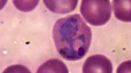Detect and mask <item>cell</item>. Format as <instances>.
Returning a JSON list of instances; mask_svg holds the SVG:
<instances>
[{"instance_id": "cell-1", "label": "cell", "mask_w": 131, "mask_h": 73, "mask_svg": "<svg viewBox=\"0 0 131 73\" xmlns=\"http://www.w3.org/2000/svg\"><path fill=\"white\" fill-rule=\"evenodd\" d=\"M52 36L56 49L64 59H81L89 50L92 34L90 28L79 14L58 19L53 27Z\"/></svg>"}, {"instance_id": "cell-2", "label": "cell", "mask_w": 131, "mask_h": 73, "mask_svg": "<svg viewBox=\"0 0 131 73\" xmlns=\"http://www.w3.org/2000/svg\"><path fill=\"white\" fill-rule=\"evenodd\" d=\"M80 12L88 23L96 26L103 25L111 19V3L109 0H83Z\"/></svg>"}, {"instance_id": "cell-3", "label": "cell", "mask_w": 131, "mask_h": 73, "mask_svg": "<svg viewBox=\"0 0 131 73\" xmlns=\"http://www.w3.org/2000/svg\"><path fill=\"white\" fill-rule=\"evenodd\" d=\"M112 71V64L111 61L102 55L89 56L83 65L84 73H111Z\"/></svg>"}, {"instance_id": "cell-4", "label": "cell", "mask_w": 131, "mask_h": 73, "mask_svg": "<svg viewBox=\"0 0 131 73\" xmlns=\"http://www.w3.org/2000/svg\"><path fill=\"white\" fill-rule=\"evenodd\" d=\"M45 6L52 12L65 14L75 10L78 1H44Z\"/></svg>"}, {"instance_id": "cell-5", "label": "cell", "mask_w": 131, "mask_h": 73, "mask_svg": "<svg viewBox=\"0 0 131 73\" xmlns=\"http://www.w3.org/2000/svg\"><path fill=\"white\" fill-rule=\"evenodd\" d=\"M115 17L124 22L131 21V1L114 0L113 1Z\"/></svg>"}, {"instance_id": "cell-6", "label": "cell", "mask_w": 131, "mask_h": 73, "mask_svg": "<svg viewBox=\"0 0 131 73\" xmlns=\"http://www.w3.org/2000/svg\"><path fill=\"white\" fill-rule=\"evenodd\" d=\"M67 67L62 61L57 59H52L44 63L39 67L37 73H68Z\"/></svg>"}, {"instance_id": "cell-7", "label": "cell", "mask_w": 131, "mask_h": 73, "mask_svg": "<svg viewBox=\"0 0 131 73\" xmlns=\"http://www.w3.org/2000/svg\"><path fill=\"white\" fill-rule=\"evenodd\" d=\"M16 8L23 12H29L37 6L39 1H13Z\"/></svg>"}, {"instance_id": "cell-8", "label": "cell", "mask_w": 131, "mask_h": 73, "mask_svg": "<svg viewBox=\"0 0 131 73\" xmlns=\"http://www.w3.org/2000/svg\"><path fill=\"white\" fill-rule=\"evenodd\" d=\"M3 73H31L27 67L22 65H14L8 67Z\"/></svg>"}, {"instance_id": "cell-9", "label": "cell", "mask_w": 131, "mask_h": 73, "mask_svg": "<svg viewBox=\"0 0 131 73\" xmlns=\"http://www.w3.org/2000/svg\"><path fill=\"white\" fill-rule=\"evenodd\" d=\"M131 61H127L123 63L117 68V73H125L131 71Z\"/></svg>"}]
</instances>
